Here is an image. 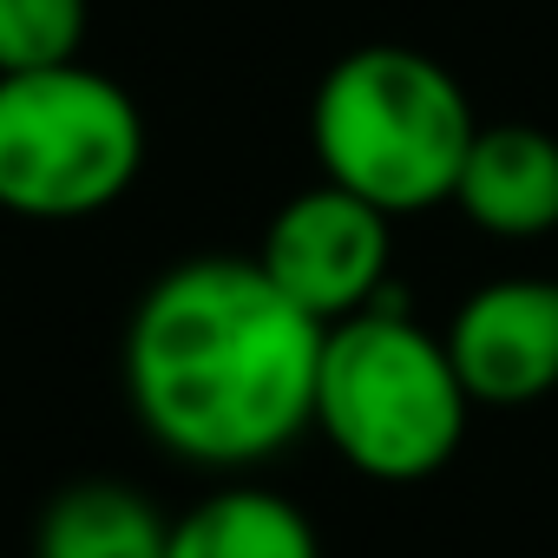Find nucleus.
<instances>
[{"instance_id":"nucleus-1","label":"nucleus","mask_w":558,"mask_h":558,"mask_svg":"<svg viewBox=\"0 0 558 558\" xmlns=\"http://www.w3.org/2000/svg\"><path fill=\"white\" fill-rule=\"evenodd\" d=\"M323 323L256 269V256H191L138 296L125 329V395L158 447L243 473L316 427Z\"/></svg>"},{"instance_id":"nucleus-10","label":"nucleus","mask_w":558,"mask_h":558,"mask_svg":"<svg viewBox=\"0 0 558 558\" xmlns=\"http://www.w3.org/2000/svg\"><path fill=\"white\" fill-rule=\"evenodd\" d=\"M86 40V0H0V80L73 66Z\"/></svg>"},{"instance_id":"nucleus-9","label":"nucleus","mask_w":558,"mask_h":558,"mask_svg":"<svg viewBox=\"0 0 558 558\" xmlns=\"http://www.w3.org/2000/svg\"><path fill=\"white\" fill-rule=\"evenodd\" d=\"M165 538L171 519H158V506L138 486L80 480L47 499L34 558H165Z\"/></svg>"},{"instance_id":"nucleus-3","label":"nucleus","mask_w":558,"mask_h":558,"mask_svg":"<svg viewBox=\"0 0 558 558\" xmlns=\"http://www.w3.org/2000/svg\"><path fill=\"white\" fill-rule=\"evenodd\" d=\"M466 388L447 342L388 290L362 316L323 329L316 362V427L323 440L381 486H414L440 473L466 440Z\"/></svg>"},{"instance_id":"nucleus-8","label":"nucleus","mask_w":558,"mask_h":558,"mask_svg":"<svg viewBox=\"0 0 558 558\" xmlns=\"http://www.w3.org/2000/svg\"><path fill=\"white\" fill-rule=\"evenodd\" d=\"M165 558H323L310 512L269 486H217L171 519Z\"/></svg>"},{"instance_id":"nucleus-5","label":"nucleus","mask_w":558,"mask_h":558,"mask_svg":"<svg viewBox=\"0 0 558 558\" xmlns=\"http://www.w3.org/2000/svg\"><path fill=\"white\" fill-rule=\"evenodd\" d=\"M388 217L336 184L296 191L269 217L256 269L283 290L310 323L336 329L388 296Z\"/></svg>"},{"instance_id":"nucleus-2","label":"nucleus","mask_w":558,"mask_h":558,"mask_svg":"<svg viewBox=\"0 0 558 558\" xmlns=\"http://www.w3.org/2000/svg\"><path fill=\"white\" fill-rule=\"evenodd\" d=\"M480 119L466 86L421 47H355L342 53L310 106V145L323 184L375 204L381 217L453 204L466 145Z\"/></svg>"},{"instance_id":"nucleus-7","label":"nucleus","mask_w":558,"mask_h":558,"mask_svg":"<svg viewBox=\"0 0 558 558\" xmlns=\"http://www.w3.org/2000/svg\"><path fill=\"white\" fill-rule=\"evenodd\" d=\"M466 223L493 236L558 230V138L538 125H480L453 184Z\"/></svg>"},{"instance_id":"nucleus-4","label":"nucleus","mask_w":558,"mask_h":558,"mask_svg":"<svg viewBox=\"0 0 558 558\" xmlns=\"http://www.w3.org/2000/svg\"><path fill=\"white\" fill-rule=\"evenodd\" d=\"M145 165V119L112 73L47 66L0 80V210L73 223L112 210Z\"/></svg>"},{"instance_id":"nucleus-6","label":"nucleus","mask_w":558,"mask_h":558,"mask_svg":"<svg viewBox=\"0 0 558 558\" xmlns=\"http://www.w3.org/2000/svg\"><path fill=\"white\" fill-rule=\"evenodd\" d=\"M440 342L473 408H532L558 388V283L493 276L453 310Z\"/></svg>"}]
</instances>
